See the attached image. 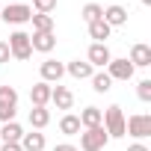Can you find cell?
Wrapping results in <instances>:
<instances>
[{
  "label": "cell",
  "instance_id": "cell-1",
  "mask_svg": "<svg viewBox=\"0 0 151 151\" xmlns=\"http://www.w3.org/2000/svg\"><path fill=\"white\" fill-rule=\"evenodd\" d=\"M101 127H104L107 136H113V139H122V136H124V113H122L119 104H113V107L104 110V122H101Z\"/></svg>",
  "mask_w": 151,
  "mask_h": 151
},
{
  "label": "cell",
  "instance_id": "cell-2",
  "mask_svg": "<svg viewBox=\"0 0 151 151\" xmlns=\"http://www.w3.org/2000/svg\"><path fill=\"white\" fill-rule=\"evenodd\" d=\"M9 53H12V59H18V62H27L30 56H33V47H30V33H24V30H15L12 36H9Z\"/></svg>",
  "mask_w": 151,
  "mask_h": 151
},
{
  "label": "cell",
  "instance_id": "cell-3",
  "mask_svg": "<svg viewBox=\"0 0 151 151\" xmlns=\"http://www.w3.org/2000/svg\"><path fill=\"white\" fill-rule=\"evenodd\" d=\"M107 142H110V136H107V130H104L101 124H98V127H86V130L80 133V148H83V151H104Z\"/></svg>",
  "mask_w": 151,
  "mask_h": 151
},
{
  "label": "cell",
  "instance_id": "cell-4",
  "mask_svg": "<svg viewBox=\"0 0 151 151\" xmlns=\"http://www.w3.org/2000/svg\"><path fill=\"white\" fill-rule=\"evenodd\" d=\"M124 133H130L133 139L151 136V116H148V113H136V116L124 119Z\"/></svg>",
  "mask_w": 151,
  "mask_h": 151
},
{
  "label": "cell",
  "instance_id": "cell-5",
  "mask_svg": "<svg viewBox=\"0 0 151 151\" xmlns=\"http://www.w3.org/2000/svg\"><path fill=\"white\" fill-rule=\"evenodd\" d=\"M0 18H3L6 24H27L33 18V9L27 3H9V6H0Z\"/></svg>",
  "mask_w": 151,
  "mask_h": 151
},
{
  "label": "cell",
  "instance_id": "cell-6",
  "mask_svg": "<svg viewBox=\"0 0 151 151\" xmlns=\"http://www.w3.org/2000/svg\"><path fill=\"white\" fill-rule=\"evenodd\" d=\"M133 65H130V59L124 56V59H110V65H107V74H110V80H130L133 77Z\"/></svg>",
  "mask_w": 151,
  "mask_h": 151
},
{
  "label": "cell",
  "instance_id": "cell-7",
  "mask_svg": "<svg viewBox=\"0 0 151 151\" xmlns=\"http://www.w3.org/2000/svg\"><path fill=\"white\" fill-rule=\"evenodd\" d=\"M110 59H113V53H110V47L107 45H89V53H86V62L92 65V68H107L110 65Z\"/></svg>",
  "mask_w": 151,
  "mask_h": 151
},
{
  "label": "cell",
  "instance_id": "cell-8",
  "mask_svg": "<svg viewBox=\"0 0 151 151\" xmlns=\"http://www.w3.org/2000/svg\"><path fill=\"white\" fill-rule=\"evenodd\" d=\"M50 101L56 104V110H71L74 107V95H71V89L68 86H50Z\"/></svg>",
  "mask_w": 151,
  "mask_h": 151
},
{
  "label": "cell",
  "instance_id": "cell-9",
  "mask_svg": "<svg viewBox=\"0 0 151 151\" xmlns=\"http://www.w3.org/2000/svg\"><path fill=\"white\" fill-rule=\"evenodd\" d=\"M62 74H65V65L62 62H56V59H45L42 62V80L45 83H59Z\"/></svg>",
  "mask_w": 151,
  "mask_h": 151
},
{
  "label": "cell",
  "instance_id": "cell-10",
  "mask_svg": "<svg viewBox=\"0 0 151 151\" xmlns=\"http://www.w3.org/2000/svg\"><path fill=\"white\" fill-rule=\"evenodd\" d=\"M30 47L39 50V53H50L56 47V36L53 33H33L30 36Z\"/></svg>",
  "mask_w": 151,
  "mask_h": 151
},
{
  "label": "cell",
  "instance_id": "cell-11",
  "mask_svg": "<svg viewBox=\"0 0 151 151\" xmlns=\"http://www.w3.org/2000/svg\"><path fill=\"white\" fill-rule=\"evenodd\" d=\"M130 65H133V68H148V65H151V47L142 45V42L133 45V47H130Z\"/></svg>",
  "mask_w": 151,
  "mask_h": 151
},
{
  "label": "cell",
  "instance_id": "cell-12",
  "mask_svg": "<svg viewBox=\"0 0 151 151\" xmlns=\"http://www.w3.org/2000/svg\"><path fill=\"white\" fill-rule=\"evenodd\" d=\"M104 21H107L110 27H124V24H127V9L119 6V3H113V6L104 9Z\"/></svg>",
  "mask_w": 151,
  "mask_h": 151
},
{
  "label": "cell",
  "instance_id": "cell-13",
  "mask_svg": "<svg viewBox=\"0 0 151 151\" xmlns=\"http://www.w3.org/2000/svg\"><path fill=\"white\" fill-rule=\"evenodd\" d=\"M30 101H33V107H47V104H50V83L39 80V83L30 89Z\"/></svg>",
  "mask_w": 151,
  "mask_h": 151
},
{
  "label": "cell",
  "instance_id": "cell-14",
  "mask_svg": "<svg viewBox=\"0 0 151 151\" xmlns=\"http://www.w3.org/2000/svg\"><path fill=\"white\" fill-rule=\"evenodd\" d=\"M65 71L71 74L74 80H89L92 74H95V68H92L89 62H83V59H74V62H68V65H65Z\"/></svg>",
  "mask_w": 151,
  "mask_h": 151
},
{
  "label": "cell",
  "instance_id": "cell-15",
  "mask_svg": "<svg viewBox=\"0 0 151 151\" xmlns=\"http://www.w3.org/2000/svg\"><path fill=\"white\" fill-rule=\"evenodd\" d=\"M110 33H113V27H110V24H107L104 18H101V21H92V24H89V36H92V39H95L98 45H107Z\"/></svg>",
  "mask_w": 151,
  "mask_h": 151
},
{
  "label": "cell",
  "instance_id": "cell-16",
  "mask_svg": "<svg viewBox=\"0 0 151 151\" xmlns=\"http://www.w3.org/2000/svg\"><path fill=\"white\" fill-rule=\"evenodd\" d=\"M77 119H80V127L86 130V127H98V124L104 122V113H101L98 107H86V110H83Z\"/></svg>",
  "mask_w": 151,
  "mask_h": 151
},
{
  "label": "cell",
  "instance_id": "cell-17",
  "mask_svg": "<svg viewBox=\"0 0 151 151\" xmlns=\"http://www.w3.org/2000/svg\"><path fill=\"white\" fill-rule=\"evenodd\" d=\"M18 145H21V151H42V148H45V133H39V130L24 133Z\"/></svg>",
  "mask_w": 151,
  "mask_h": 151
},
{
  "label": "cell",
  "instance_id": "cell-18",
  "mask_svg": "<svg viewBox=\"0 0 151 151\" xmlns=\"http://www.w3.org/2000/svg\"><path fill=\"white\" fill-rule=\"evenodd\" d=\"M24 130L18 122H6V124H0V142H21Z\"/></svg>",
  "mask_w": 151,
  "mask_h": 151
},
{
  "label": "cell",
  "instance_id": "cell-19",
  "mask_svg": "<svg viewBox=\"0 0 151 151\" xmlns=\"http://www.w3.org/2000/svg\"><path fill=\"white\" fill-rule=\"evenodd\" d=\"M59 130H62L65 136H77L83 127H80V119L74 116V113H65V116L59 119Z\"/></svg>",
  "mask_w": 151,
  "mask_h": 151
},
{
  "label": "cell",
  "instance_id": "cell-20",
  "mask_svg": "<svg viewBox=\"0 0 151 151\" xmlns=\"http://www.w3.org/2000/svg\"><path fill=\"white\" fill-rule=\"evenodd\" d=\"M30 124H33L36 130L47 127V124H50V110H47V107H33V110H30Z\"/></svg>",
  "mask_w": 151,
  "mask_h": 151
},
{
  "label": "cell",
  "instance_id": "cell-21",
  "mask_svg": "<svg viewBox=\"0 0 151 151\" xmlns=\"http://www.w3.org/2000/svg\"><path fill=\"white\" fill-rule=\"evenodd\" d=\"M33 33H53V15H42V12H33Z\"/></svg>",
  "mask_w": 151,
  "mask_h": 151
},
{
  "label": "cell",
  "instance_id": "cell-22",
  "mask_svg": "<svg viewBox=\"0 0 151 151\" xmlns=\"http://www.w3.org/2000/svg\"><path fill=\"white\" fill-rule=\"evenodd\" d=\"M89 80H92V89H95V92H101V95L113 89V80H110V74H107V71H95Z\"/></svg>",
  "mask_w": 151,
  "mask_h": 151
},
{
  "label": "cell",
  "instance_id": "cell-23",
  "mask_svg": "<svg viewBox=\"0 0 151 151\" xmlns=\"http://www.w3.org/2000/svg\"><path fill=\"white\" fill-rule=\"evenodd\" d=\"M80 18H83L86 24L101 21V18H104V6H98V3H86V6H83V12H80Z\"/></svg>",
  "mask_w": 151,
  "mask_h": 151
},
{
  "label": "cell",
  "instance_id": "cell-24",
  "mask_svg": "<svg viewBox=\"0 0 151 151\" xmlns=\"http://www.w3.org/2000/svg\"><path fill=\"white\" fill-rule=\"evenodd\" d=\"M0 104H3V107H18V92H15V86H0Z\"/></svg>",
  "mask_w": 151,
  "mask_h": 151
},
{
  "label": "cell",
  "instance_id": "cell-25",
  "mask_svg": "<svg viewBox=\"0 0 151 151\" xmlns=\"http://www.w3.org/2000/svg\"><path fill=\"white\" fill-rule=\"evenodd\" d=\"M30 9H36V12H42V15H50V12L56 9V0H33Z\"/></svg>",
  "mask_w": 151,
  "mask_h": 151
},
{
  "label": "cell",
  "instance_id": "cell-26",
  "mask_svg": "<svg viewBox=\"0 0 151 151\" xmlns=\"http://www.w3.org/2000/svg\"><path fill=\"white\" fill-rule=\"evenodd\" d=\"M136 95H139V101H151V80H139L136 83Z\"/></svg>",
  "mask_w": 151,
  "mask_h": 151
},
{
  "label": "cell",
  "instance_id": "cell-27",
  "mask_svg": "<svg viewBox=\"0 0 151 151\" xmlns=\"http://www.w3.org/2000/svg\"><path fill=\"white\" fill-rule=\"evenodd\" d=\"M0 122H15V107H3V104H0Z\"/></svg>",
  "mask_w": 151,
  "mask_h": 151
},
{
  "label": "cell",
  "instance_id": "cell-28",
  "mask_svg": "<svg viewBox=\"0 0 151 151\" xmlns=\"http://www.w3.org/2000/svg\"><path fill=\"white\" fill-rule=\"evenodd\" d=\"M12 59V53H9V45L6 42H0V65H3V62H9Z\"/></svg>",
  "mask_w": 151,
  "mask_h": 151
},
{
  "label": "cell",
  "instance_id": "cell-29",
  "mask_svg": "<svg viewBox=\"0 0 151 151\" xmlns=\"http://www.w3.org/2000/svg\"><path fill=\"white\" fill-rule=\"evenodd\" d=\"M0 151H21V145H18V142H3Z\"/></svg>",
  "mask_w": 151,
  "mask_h": 151
},
{
  "label": "cell",
  "instance_id": "cell-30",
  "mask_svg": "<svg viewBox=\"0 0 151 151\" xmlns=\"http://www.w3.org/2000/svg\"><path fill=\"white\" fill-rule=\"evenodd\" d=\"M53 151H77V148H74V145H71V142H62V145H56V148H53Z\"/></svg>",
  "mask_w": 151,
  "mask_h": 151
},
{
  "label": "cell",
  "instance_id": "cell-31",
  "mask_svg": "<svg viewBox=\"0 0 151 151\" xmlns=\"http://www.w3.org/2000/svg\"><path fill=\"white\" fill-rule=\"evenodd\" d=\"M127 151H148V145H142V142H133Z\"/></svg>",
  "mask_w": 151,
  "mask_h": 151
},
{
  "label": "cell",
  "instance_id": "cell-32",
  "mask_svg": "<svg viewBox=\"0 0 151 151\" xmlns=\"http://www.w3.org/2000/svg\"><path fill=\"white\" fill-rule=\"evenodd\" d=\"M139 3H142V6H148V3H151V0H139Z\"/></svg>",
  "mask_w": 151,
  "mask_h": 151
},
{
  "label": "cell",
  "instance_id": "cell-33",
  "mask_svg": "<svg viewBox=\"0 0 151 151\" xmlns=\"http://www.w3.org/2000/svg\"><path fill=\"white\" fill-rule=\"evenodd\" d=\"M0 145H3V142H0Z\"/></svg>",
  "mask_w": 151,
  "mask_h": 151
}]
</instances>
